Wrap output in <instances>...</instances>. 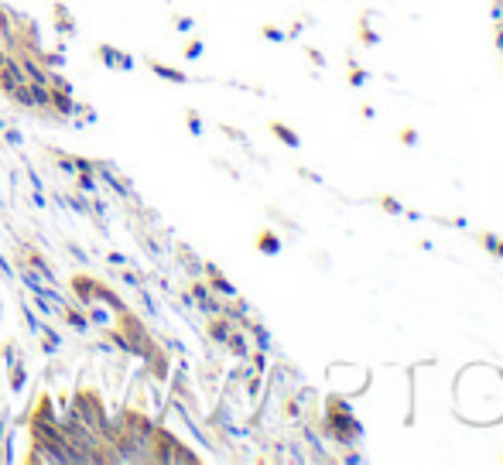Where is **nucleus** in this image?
Masks as SVG:
<instances>
[{
  "instance_id": "nucleus-9",
  "label": "nucleus",
  "mask_w": 503,
  "mask_h": 465,
  "mask_svg": "<svg viewBox=\"0 0 503 465\" xmlns=\"http://www.w3.org/2000/svg\"><path fill=\"white\" fill-rule=\"evenodd\" d=\"M38 335H41V345H45V352H58L62 349V339H58V332H52V328H38Z\"/></svg>"
},
{
  "instance_id": "nucleus-17",
  "label": "nucleus",
  "mask_w": 503,
  "mask_h": 465,
  "mask_svg": "<svg viewBox=\"0 0 503 465\" xmlns=\"http://www.w3.org/2000/svg\"><path fill=\"white\" fill-rule=\"evenodd\" d=\"M189 130H192V134H202V123H199L195 113H189Z\"/></svg>"
},
{
  "instance_id": "nucleus-13",
  "label": "nucleus",
  "mask_w": 503,
  "mask_h": 465,
  "mask_svg": "<svg viewBox=\"0 0 503 465\" xmlns=\"http://www.w3.org/2000/svg\"><path fill=\"white\" fill-rule=\"evenodd\" d=\"M120 281H123V284H127V288H134V291H138V288H140V281H138V277H134V274H130L127 267H123V271H120Z\"/></svg>"
},
{
  "instance_id": "nucleus-11",
  "label": "nucleus",
  "mask_w": 503,
  "mask_h": 465,
  "mask_svg": "<svg viewBox=\"0 0 503 465\" xmlns=\"http://www.w3.org/2000/svg\"><path fill=\"white\" fill-rule=\"evenodd\" d=\"M0 130H4V137L11 140V147H24V137H21V134H18V130H14V127H7V123H4Z\"/></svg>"
},
{
  "instance_id": "nucleus-4",
  "label": "nucleus",
  "mask_w": 503,
  "mask_h": 465,
  "mask_svg": "<svg viewBox=\"0 0 503 465\" xmlns=\"http://www.w3.org/2000/svg\"><path fill=\"white\" fill-rule=\"evenodd\" d=\"M72 291H76V298H79V305L83 308H89V305H96V281H89V277H76L72 281Z\"/></svg>"
},
{
  "instance_id": "nucleus-1",
  "label": "nucleus",
  "mask_w": 503,
  "mask_h": 465,
  "mask_svg": "<svg viewBox=\"0 0 503 465\" xmlns=\"http://www.w3.org/2000/svg\"><path fill=\"white\" fill-rule=\"evenodd\" d=\"M18 69H21V75H24V83H31V86H52V72L38 62V55L35 58H31V55H21Z\"/></svg>"
},
{
  "instance_id": "nucleus-14",
  "label": "nucleus",
  "mask_w": 503,
  "mask_h": 465,
  "mask_svg": "<svg viewBox=\"0 0 503 465\" xmlns=\"http://www.w3.org/2000/svg\"><path fill=\"white\" fill-rule=\"evenodd\" d=\"M24 322H28V328H31V332H38V328H41V322H38V315L31 308H24Z\"/></svg>"
},
{
  "instance_id": "nucleus-12",
  "label": "nucleus",
  "mask_w": 503,
  "mask_h": 465,
  "mask_svg": "<svg viewBox=\"0 0 503 465\" xmlns=\"http://www.w3.org/2000/svg\"><path fill=\"white\" fill-rule=\"evenodd\" d=\"M274 134H278V137L284 140V144H291V147H295V144H298V137H295V134H291V130H288V127H278V123H274Z\"/></svg>"
},
{
  "instance_id": "nucleus-3",
  "label": "nucleus",
  "mask_w": 503,
  "mask_h": 465,
  "mask_svg": "<svg viewBox=\"0 0 503 465\" xmlns=\"http://www.w3.org/2000/svg\"><path fill=\"white\" fill-rule=\"evenodd\" d=\"M100 58L106 62V69H120V72H130L134 69V58L127 52H120V48H113V45H100Z\"/></svg>"
},
{
  "instance_id": "nucleus-5",
  "label": "nucleus",
  "mask_w": 503,
  "mask_h": 465,
  "mask_svg": "<svg viewBox=\"0 0 503 465\" xmlns=\"http://www.w3.org/2000/svg\"><path fill=\"white\" fill-rule=\"evenodd\" d=\"M223 345H229V352H233V356L250 360V345H247V335H243L240 328H233V332H229V339H226Z\"/></svg>"
},
{
  "instance_id": "nucleus-19",
  "label": "nucleus",
  "mask_w": 503,
  "mask_h": 465,
  "mask_svg": "<svg viewBox=\"0 0 503 465\" xmlns=\"http://www.w3.org/2000/svg\"><path fill=\"white\" fill-rule=\"evenodd\" d=\"M261 246H264V250H278V240H274V236H264Z\"/></svg>"
},
{
  "instance_id": "nucleus-18",
  "label": "nucleus",
  "mask_w": 503,
  "mask_h": 465,
  "mask_svg": "<svg viewBox=\"0 0 503 465\" xmlns=\"http://www.w3.org/2000/svg\"><path fill=\"white\" fill-rule=\"evenodd\" d=\"M113 263H117V267H127V257H123V254H110V267H113Z\"/></svg>"
},
{
  "instance_id": "nucleus-10",
  "label": "nucleus",
  "mask_w": 503,
  "mask_h": 465,
  "mask_svg": "<svg viewBox=\"0 0 503 465\" xmlns=\"http://www.w3.org/2000/svg\"><path fill=\"white\" fill-rule=\"evenodd\" d=\"M55 168L62 174H69V178L79 174V164H76V157H69V155H55Z\"/></svg>"
},
{
  "instance_id": "nucleus-21",
  "label": "nucleus",
  "mask_w": 503,
  "mask_h": 465,
  "mask_svg": "<svg viewBox=\"0 0 503 465\" xmlns=\"http://www.w3.org/2000/svg\"><path fill=\"white\" fill-rule=\"evenodd\" d=\"M178 31H192V18H182V21H178Z\"/></svg>"
},
{
  "instance_id": "nucleus-20",
  "label": "nucleus",
  "mask_w": 503,
  "mask_h": 465,
  "mask_svg": "<svg viewBox=\"0 0 503 465\" xmlns=\"http://www.w3.org/2000/svg\"><path fill=\"white\" fill-rule=\"evenodd\" d=\"M264 35L271 38V41H281V38H284V35H281V31H274V28H264Z\"/></svg>"
},
{
  "instance_id": "nucleus-15",
  "label": "nucleus",
  "mask_w": 503,
  "mask_h": 465,
  "mask_svg": "<svg viewBox=\"0 0 503 465\" xmlns=\"http://www.w3.org/2000/svg\"><path fill=\"white\" fill-rule=\"evenodd\" d=\"M202 55V45L199 41H189V48H185V58H199Z\"/></svg>"
},
{
  "instance_id": "nucleus-16",
  "label": "nucleus",
  "mask_w": 503,
  "mask_h": 465,
  "mask_svg": "<svg viewBox=\"0 0 503 465\" xmlns=\"http://www.w3.org/2000/svg\"><path fill=\"white\" fill-rule=\"evenodd\" d=\"M31 206L35 209H45L48 202H45V195H41V189H35V195H31Z\"/></svg>"
},
{
  "instance_id": "nucleus-7",
  "label": "nucleus",
  "mask_w": 503,
  "mask_h": 465,
  "mask_svg": "<svg viewBox=\"0 0 503 465\" xmlns=\"http://www.w3.org/2000/svg\"><path fill=\"white\" fill-rule=\"evenodd\" d=\"M55 28L62 31V35H76V21H72V14H69V7H55Z\"/></svg>"
},
{
  "instance_id": "nucleus-8",
  "label": "nucleus",
  "mask_w": 503,
  "mask_h": 465,
  "mask_svg": "<svg viewBox=\"0 0 503 465\" xmlns=\"http://www.w3.org/2000/svg\"><path fill=\"white\" fill-rule=\"evenodd\" d=\"M62 318H66L76 332H89V315H83L79 308H66V311H62Z\"/></svg>"
},
{
  "instance_id": "nucleus-2",
  "label": "nucleus",
  "mask_w": 503,
  "mask_h": 465,
  "mask_svg": "<svg viewBox=\"0 0 503 465\" xmlns=\"http://www.w3.org/2000/svg\"><path fill=\"white\" fill-rule=\"evenodd\" d=\"M31 291V298H35V305L45 315H58L62 318V311H66V305H62V298H58V291H48V288H28Z\"/></svg>"
},
{
  "instance_id": "nucleus-6",
  "label": "nucleus",
  "mask_w": 503,
  "mask_h": 465,
  "mask_svg": "<svg viewBox=\"0 0 503 465\" xmlns=\"http://www.w3.org/2000/svg\"><path fill=\"white\" fill-rule=\"evenodd\" d=\"M147 66H151V72H155V75L168 79V83H175V86H185V83H189V75H185V72L168 69V66H161V62H147Z\"/></svg>"
}]
</instances>
